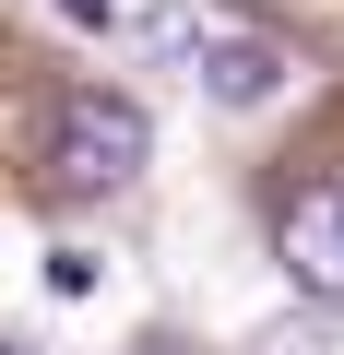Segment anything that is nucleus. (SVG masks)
Instances as JSON below:
<instances>
[{"label": "nucleus", "instance_id": "1", "mask_svg": "<svg viewBox=\"0 0 344 355\" xmlns=\"http://www.w3.org/2000/svg\"><path fill=\"white\" fill-rule=\"evenodd\" d=\"M154 166V119L107 83H60L48 95V142H36V190L48 202H95V190H131Z\"/></svg>", "mask_w": 344, "mask_h": 355}, {"label": "nucleus", "instance_id": "2", "mask_svg": "<svg viewBox=\"0 0 344 355\" xmlns=\"http://www.w3.org/2000/svg\"><path fill=\"white\" fill-rule=\"evenodd\" d=\"M273 249H285V284L297 296H332L344 308V178H309V190L273 214Z\"/></svg>", "mask_w": 344, "mask_h": 355}, {"label": "nucleus", "instance_id": "3", "mask_svg": "<svg viewBox=\"0 0 344 355\" xmlns=\"http://www.w3.org/2000/svg\"><path fill=\"white\" fill-rule=\"evenodd\" d=\"M285 71H297V60H285L273 36H202V48H190V83H202L214 107H273Z\"/></svg>", "mask_w": 344, "mask_h": 355}, {"label": "nucleus", "instance_id": "4", "mask_svg": "<svg viewBox=\"0 0 344 355\" xmlns=\"http://www.w3.org/2000/svg\"><path fill=\"white\" fill-rule=\"evenodd\" d=\"M48 296H95V249H48Z\"/></svg>", "mask_w": 344, "mask_h": 355}, {"label": "nucleus", "instance_id": "5", "mask_svg": "<svg viewBox=\"0 0 344 355\" xmlns=\"http://www.w3.org/2000/svg\"><path fill=\"white\" fill-rule=\"evenodd\" d=\"M60 12H72V24H107V0H60Z\"/></svg>", "mask_w": 344, "mask_h": 355}]
</instances>
